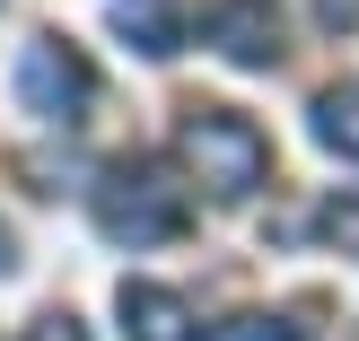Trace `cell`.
Instances as JSON below:
<instances>
[{
  "mask_svg": "<svg viewBox=\"0 0 359 341\" xmlns=\"http://www.w3.org/2000/svg\"><path fill=\"white\" fill-rule=\"evenodd\" d=\"M88 210L114 245H175L193 228V184H175L167 158H114V167L88 184Z\"/></svg>",
  "mask_w": 359,
  "mask_h": 341,
  "instance_id": "1",
  "label": "cell"
},
{
  "mask_svg": "<svg viewBox=\"0 0 359 341\" xmlns=\"http://www.w3.org/2000/svg\"><path fill=\"white\" fill-rule=\"evenodd\" d=\"M175 158H184V175L210 202H255V193L272 184V140H263V123H245L237 105H184Z\"/></svg>",
  "mask_w": 359,
  "mask_h": 341,
  "instance_id": "2",
  "label": "cell"
},
{
  "mask_svg": "<svg viewBox=\"0 0 359 341\" xmlns=\"http://www.w3.org/2000/svg\"><path fill=\"white\" fill-rule=\"evenodd\" d=\"M18 105H27L35 123L79 132L88 105H97V70H88V53L70 44V35H35V44L18 53Z\"/></svg>",
  "mask_w": 359,
  "mask_h": 341,
  "instance_id": "3",
  "label": "cell"
},
{
  "mask_svg": "<svg viewBox=\"0 0 359 341\" xmlns=\"http://www.w3.org/2000/svg\"><path fill=\"white\" fill-rule=\"evenodd\" d=\"M202 35H210L219 62L272 70L280 62V0H210V9H202Z\"/></svg>",
  "mask_w": 359,
  "mask_h": 341,
  "instance_id": "4",
  "label": "cell"
},
{
  "mask_svg": "<svg viewBox=\"0 0 359 341\" xmlns=\"http://www.w3.org/2000/svg\"><path fill=\"white\" fill-rule=\"evenodd\" d=\"M114 315H123V341H193V307L158 280H123Z\"/></svg>",
  "mask_w": 359,
  "mask_h": 341,
  "instance_id": "5",
  "label": "cell"
},
{
  "mask_svg": "<svg viewBox=\"0 0 359 341\" xmlns=\"http://www.w3.org/2000/svg\"><path fill=\"white\" fill-rule=\"evenodd\" d=\"M114 27L132 35V53H149V62L184 53V18H175V0H114Z\"/></svg>",
  "mask_w": 359,
  "mask_h": 341,
  "instance_id": "6",
  "label": "cell"
},
{
  "mask_svg": "<svg viewBox=\"0 0 359 341\" xmlns=\"http://www.w3.org/2000/svg\"><path fill=\"white\" fill-rule=\"evenodd\" d=\"M307 132L325 140L333 158H351V167H359V79H342V88H325V97H316Z\"/></svg>",
  "mask_w": 359,
  "mask_h": 341,
  "instance_id": "7",
  "label": "cell"
},
{
  "mask_svg": "<svg viewBox=\"0 0 359 341\" xmlns=\"http://www.w3.org/2000/svg\"><path fill=\"white\" fill-rule=\"evenodd\" d=\"M316 237H325L333 254H359V184L325 193V210H316Z\"/></svg>",
  "mask_w": 359,
  "mask_h": 341,
  "instance_id": "8",
  "label": "cell"
},
{
  "mask_svg": "<svg viewBox=\"0 0 359 341\" xmlns=\"http://www.w3.org/2000/svg\"><path fill=\"white\" fill-rule=\"evenodd\" d=\"M202 341H307V324H298V315H228V324H210Z\"/></svg>",
  "mask_w": 359,
  "mask_h": 341,
  "instance_id": "9",
  "label": "cell"
},
{
  "mask_svg": "<svg viewBox=\"0 0 359 341\" xmlns=\"http://www.w3.org/2000/svg\"><path fill=\"white\" fill-rule=\"evenodd\" d=\"M27 341H88V324H79V315H35Z\"/></svg>",
  "mask_w": 359,
  "mask_h": 341,
  "instance_id": "10",
  "label": "cell"
},
{
  "mask_svg": "<svg viewBox=\"0 0 359 341\" xmlns=\"http://www.w3.org/2000/svg\"><path fill=\"white\" fill-rule=\"evenodd\" d=\"M316 27H325V35H351L359 27V0H316Z\"/></svg>",
  "mask_w": 359,
  "mask_h": 341,
  "instance_id": "11",
  "label": "cell"
},
{
  "mask_svg": "<svg viewBox=\"0 0 359 341\" xmlns=\"http://www.w3.org/2000/svg\"><path fill=\"white\" fill-rule=\"evenodd\" d=\"M0 272H18V245H9V228H0Z\"/></svg>",
  "mask_w": 359,
  "mask_h": 341,
  "instance_id": "12",
  "label": "cell"
}]
</instances>
